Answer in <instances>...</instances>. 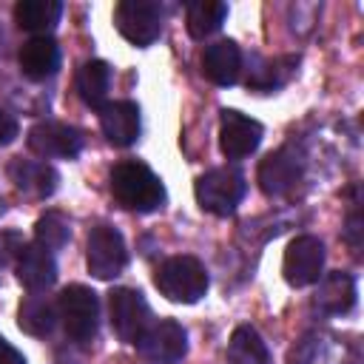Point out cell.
I'll use <instances>...</instances> for the list:
<instances>
[{"instance_id": "cell-1", "label": "cell", "mask_w": 364, "mask_h": 364, "mask_svg": "<svg viewBox=\"0 0 364 364\" xmlns=\"http://www.w3.org/2000/svg\"><path fill=\"white\" fill-rule=\"evenodd\" d=\"M111 193L122 208L136 210V213H151L165 205V185L159 182V176L148 165L134 162V159L114 165Z\"/></svg>"}, {"instance_id": "cell-2", "label": "cell", "mask_w": 364, "mask_h": 364, "mask_svg": "<svg viewBox=\"0 0 364 364\" xmlns=\"http://www.w3.org/2000/svg\"><path fill=\"white\" fill-rule=\"evenodd\" d=\"M154 284L165 299L193 304L208 293V270L196 256H171L159 264Z\"/></svg>"}, {"instance_id": "cell-3", "label": "cell", "mask_w": 364, "mask_h": 364, "mask_svg": "<svg viewBox=\"0 0 364 364\" xmlns=\"http://www.w3.org/2000/svg\"><path fill=\"white\" fill-rule=\"evenodd\" d=\"M196 202L213 216H230L245 196V176L233 168H213L196 179Z\"/></svg>"}, {"instance_id": "cell-4", "label": "cell", "mask_w": 364, "mask_h": 364, "mask_svg": "<svg viewBox=\"0 0 364 364\" xmlns=\"http://www.w3.org/2000/svg\"><path fill=\"white\" fill-rule=\"evenodd\" d=\"M60 318H63V327L65 333L85 344L97 336V324H100V301H97V293L85 284H68L63 293H60Z\"/></svg>"}, {"instance_id": "cell-5", "label": "cell", "mask_w": 364, "mask_h": 364, "mask_svg": "<svg viewBox=\"0 0 364 364\" xmlns=\"http://www.w3.org/2000/svg\"><path fill=\"white\" fill-rule=\"evenodd\" d=\"M114 23L128 43L145 48L162 31V6L156 0H122L114 9Z\"/></svg>"}, {"instance_id": "cell-6", "label": "cell", "mask_w": 364, "mask_h": 364, "mask_svg": "<svg viewBox=\"0 0 364 364\" xmlns=\"http://www.w3.org/2000/svg\"><path fill=\"white\" fill-rule=\"evenodd\" d=\"M85 262H88V273L102 279V282L119 276L128 264V250H125L122 233L111 225H97L88 236Z\"/></svg>"}, {"instance_id": "cell-7", "label": "cell", "mask_w": 364, "mask_h": 364, "mask_svg": "<svg viewBox=\"0 0 364 364\" xmlns=\"http://www.w3.org/2000/svg\"><path fill=\"white\" fill-rule=\"evenodd\" d=\"M108 313H111V327L125 344H136L139 336L151 324V307L142 299L139 290L131 287H117L111 290L108 299Z\"/></svg>"}, {"instance_id": "cell-8", "label": "cell", "mask_w": 364, "mask_h": 364, "mask_svg": "<svg viewBox=\"0 0 364 364\" xmlns=\"http://www.w3.org/2000/svg\"><path fill=\"white\" fill-rule=\"evenodd\" d=\"M136 347H139V355L151 364H176L188 353V336H185L182 324L162 318L156 324H148V330L139 336Z\"/></svg>"}, {"instance_id": "cell-9", "label": "cell", "mask_w": 364, "mask_h": 364, "mask_svg": "<svg viewBox=\"0 0 364 364\" xmlns=\"http://www.w3.org/2000/svg\"><path fill=\"white\" fill-rule=\"evenodd\" d=\"M321 267H324V245H321V239H316V236H296L287 245L284 262H282L287 284H293V287L316 284L318 276H321Z\"/></svg>"}, {"instance_id": "cell-10", "label": "cell", "mask_w": 364, "mask_h": 364, "mask_svg": "<svg viewBox=\"0 0 364 364\" xmlns=\"http://www.w3.org/2000/svg\"><path fill=\"white\" fill-rule=\"evenodd\" d=\"M262 142V125L233 108L222 111L219 119V148L228 159H242L250 156Z\"/></svg>"}, {"instance_id": "cell-11", "label": "cell", "mask_w": 364, "mask_h": 364, "mask_svg": "<svg viewBox=\"0 0 364 364\" xmlns=\"http://www.w3.org/2000/svg\"><path fill=\"white\" fill-rule=\"evenodd\" d=\"M28 148L43 159H51V156L71 159L82 148V134L65 122H37L28 131Z\"/></svg>"}, {"instance_id": "cell-12", "label": "cell", "mask_w": 364, "mask_h": 364, "mask_svg": "<svg viewBox=\"0 0 364 364\" xmlns=\"http://www.w3.org/2000/svg\"><path fill=\"white\" fill-rule=\"evenodd\" d=\"M301 179V156L293 148H279L267 154L259 165V188L267 196H284Z\"/></svg>"}, {"instance_id": "cell-13", "label": "cell", "mask_w": 364, "mask_h": 364, "mask_svg": "<svg viewBox=\"0 0 364 364\" xmlns=\"http://www.w3.org/2000/svg\"><path fill=\"white\" fill-rule=\"evenodd\" d=\"M100 128L108 136L111 145L128 148L136 142L139 136V108L136 102L128 100H117V102H105L100 108Z\"/></svg>"}, {"instance_id": "cell-14", "label": "cell", "mask_w": 364, "mask_h": 364, "mask_svg": "<svg viewBox=\"0 0 364 364\" xmlns=\"http://www.w3.org/2000/svg\"><path fill=\"white\" fill-rule=\"evenodd\" d=\"M17 279L23 282V287H28L31 293L48 290L57 282V264L51 250L34 245H23L17 253Z\"/></svg>"}, {"instance_id": "cell-15", "label": "cell", "mask_w": 364, "mask_h": 364, "mask_svg": "<svg viewBox=\"0 0 364 364\" xmlns=\"http://www.w3.org/2000/svg\"><path fill=\"white\" fill-rule=\"evenodd\" d=\"M202 71L213 85H233L242 71V51L233 40H219L205 48Z\"/></svg>"}, {"instance_id": "cell-16", "label": "cell", "mask_w": 364, "mask_h": 364, "mask_svg": "<svg viewBox=\"0 0 364 364\" xmlns=\"http://www.w3.org/2000/svg\"><path fill=\"white\" fill-rule=\"evenodd\" d=\"M17 60L28 80H46L60 68V46L51 37H31L20 46Z\"/></svg>"}, {"instance_id": "cell-17", "label": "cell", "mask_w": 364, "mask_h": 364, "mask_svg": "<svg viewBox=\"0 0 364 364\" xmlns=\"http://www.w3.org/2000/svg\"><path fill=\"white\" fill-rule=\"evenodd\" d=\"M9 176L11 182L28 193V196H37V199H46L57 191V171L46 162H34V159H14L9 165Z\"/></svg>"}, {"instance_id": "cell-18", "label": "cell", "mask_w": 364, "mask_h": 364, "mask_svg": "<svg viewBox=\"0 0 364 364\" xmlns=\"http://www.w3.org/2000/svg\"><path fill=\"white\" fill-rule=\"evenodd\" d=\"M355 304V282L347 273H327L316 290V307L330 316H344Z\"/></svg>"}, {"instance_id": "cell-19", "label": "cell", "mask_w": 364, "mask_h": 364, "mask_svg": "<svg viewBox=\"0 0 364 364\" xmlns=\"http://www.w3.org/2000/svg\"><path fill=\"white\" fill-rule=\"evenodd\" d=\"M60 14H63L60 0H20L14 6L17 26L34 37H46V31H51L60 23Z\"/></svg>"}, {"instance_id": "cell-20", "label": "cell", "mask_w": 364, "mask_h": 364, "mask_svg": "<svg viewBox=\"0 0 364 364\" xmlns=\"http://www.w3.org/2000/svg\"><path fill=\"white\" fill-rule=\"evenodd\" d=\"M57 310L54 304L46 299V296H26L20 301V310H17V324L23 333L28 336H48L54 330V321H57Z\"/></svg>"}, {"instance_id": "cell-21", "label": "cell", "mask_w": 364, "mask_h": 364, "mask_svg": "<svg viewBox=\"0 0 364 364\" xmlns=\"http://www.w3.org/2000/svg\"><path fill=\"white\" fill-rule=\"evenodd\" d=\"M225 358H228V364H267L270 353H267V344L262 341V336L250 324H242L233 330Z\"/></svg>"}, {"instance_id": "cell-22", "label": "cell", "mask_w": 364, "mask_h": 364, "mask_svg": "<svg viewBox=\"0 0 364 364\" xmlns=\"http://www.w3.org/2000/svg\"><path fill=\"white\" fill-rule=\"evenodd\" d=\"M108 88H111V68L102 60H88L77 74V91L82 102L91 108H102Z\"/></svg>"}, {"instance_id": "cell-23", "label": "cell", "mask_w": 364, "mask_h": 364, "mask_svg": "<svg viewBox=\"0 0 364 364\" xmlns=\"http://www.w3.org/2000/svg\"><path fill=\"white\" fill-rule=\"evenodd\" d=\"M225 17H228V6L222 0H193L188 6V17H185L188 34L193 40H205L225 23Z\"/></svg>"}, {"instance_id": "cell-24", "label": "cell", "mask_w": 364, "mask_h": 364, "mask_svg": "<svg viewBox=\"0 0 364 364\" xmlns=\"http://www.w3.org/2000/svg\"><path fill=\"white\" fill-rule=\"evenodd\" d=\"M68 239H71V225H68V219H65L63 213L48 210V213H43V216L37 219V225H34V242H37L40 247H46V250H60V247L68 245Z\"/></svg>"}, {"instance_id": "cell-25", "label": "cell", "mask_w": 364, "mask_h": 364, "mask_svg": "<svg viewBox=\"0 0 364 364\" xmlns=\"http://www.w3.org/2000/svg\"><path fill=\"white\" fill-rule=\"evenodd\" d=\"M20 134V125H17V119L6 111V108H0V145H9V142H14V136Z\"/></svg>"}, {"instance_id": "cell-26", "label": "cell", "mask_w": 364, "mask_h": 364, "mask_svg": "<svg viewBox=\"0 0 364 364\" xmlns=\"http://www.w3.org/2000/svg\"><path fill=\"white\" fill-rule=\"evenodd\" d=\"M0 364H26V358H23L9 341L0 338Z\"/></svg>"}]
</instances>
